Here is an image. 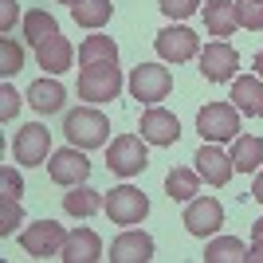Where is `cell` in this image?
Listing matches in <instances>:
<instances>
[{
  "instance_id": "ba28073f",
  "label": "cell",
  "mask_w": 263,
  "mask_h": 263,
  "mask_svg": "<svg viewBox=\"0 0 263 263\" xmlns=\"http://www.w3.org/2000/svg\"><path fill=\"white\" fill-rule=\"evenodd\" d=\"M154 47L161 59H169V63H189V59H197L200 55V40L193 28H185V24H177V28H165V32L154 35Z\"/></svg>"
},
{
  "instance_id": "2e32d148",
  "label": "cell",
  "mask_w": 263,
  "mask_h": 263,
  "mask_svg": "<svg viewBox=\"0 0 263 263\" xmlns=\"http://www.w3.org/2000/svg\"><path fill=\"white\" fill-rule=\"evenodd\" d=\"M59 259H67V263H95V259H102L99 232H90V228L67 232V243H63V252H59Z\"/></svg>"
},
{
  "instance_id": "8992f818",
  "label": "cell",
  "mask_w": 263,
  "mask_h": 263,
  "mask_svg": "<svg viewBox=\"0 0 263 263\" xmlns=\"http://www.w3.org/2000/svg\"><path fill=\"white\" fill-rule=\"evenodd\" d=\"M67 243V232L55 224V220H35V224H28V228L20 232V248L28 255H35V259H51V255L63 252Z\"/></svg>"
},
{
  "instance_id": "cb8c5ba5",
  "label": "cell",
  "mask_w": 263,
  "mask_h": 263,
  "mask_svg": "<svg viewBox=\"0 0 263 263\" xmlns=\"http://www.w3.org/2000/svg\"><path fill=\"white\" fill-rule=\"evenodd\" d=\"M51 35H59V24H55V16H51V12L35 8V12H28V16H24V40H28L32 47L47 44Z\"/></svg>"
},
{
  "instance_id": "d6986e66",
  "label": "cell",
  "mask_w": 263,
  "mask_h": 263,
  "mask_svg": "<svg viewBox=\"0 0 263 263\" xmlns=\"http://www.w3.org/2000/svg\"><path fill=\"white\" fill-rule=\"evenodd\" d=\"M236 24H240V16H236V4H232V0H209V4H204V28H209V35L224 40V35L236 32Z\"/></svg>"
},
{
  "instance_id": "f1b7e54d",
  "label": "cell",
  "mask_w": 263,
  "mask_h": 263,
  "mask_svg": "<svg viewBox=\"0 0 263 263\" xmlns=\"http://www.w3.org/2000/svg\"><path fill=\"white\" fill-rule=\"evenodd\" d=\"M236 16H240V28L263 32V0H240V4H236Z\"/></svg>"
},
{
  "instance_id": "e575fe53",
  "label": "cell",
  "mask_w": 263,
  "mask_h": 263,
  "mask_svg": "<svg viewBox=\"0 0 263 263\" xmlns=\"http://www.w3.org/2000/svg\"><path fill=\"white\" fill-rule=\"evenodd\" d=\"M248 263H263V240H255L252 248H248V255H243Z\"/></svg>"
},
{
  "instance_id": "f35d334b",
  "label": "cell",
  "mask_w": 263,
  "mask_h": 263,
  "mask_svg": "<svg viewBox=\"0 0 263 263\" xmlns=\"http://www.w3.org/2000/svg\"><path fill=\"white\" fill-rule=\"evenodd\" d=\"M59 4H71V8H75V4H79V0H59Z\"/></svg>"
},
{
  "instance_id": "3957f363",
  "label": "cell",
  "mask_w": 263,
  "mask_h": 263,
  "mask_svg": "<svg viewBox=\"0 0 263 263\" xmlns=\"http://www.w3.org/2000/svg\"><path fill=\"white\" fill-rule=\"evenodd\" d=\"M122 90V71L114 63H90L83 67V75H79V99L87 102H110L118 99Z\"/></svg>"
},
{
  "instance_id": "9a60e30c",
  "label": "cell",
  "mask_w": 263,
  "mask_h": 263,
  "mask_svg": "<svg viewBox=\"0 0 263 263\" xmlns=\"http://www.w3.org/2000/svg\"><path fill=\"white\" fill-rule=\"evenodd\" d=\"M232 106L248 114V118H263V79L259 75H236L232 79Z\"/></svg>"
},
{
  "instance_id": "836d02e7",
  "label": "cell",
  "mask_w": 263,
  "mask_h": 263,
  "mask_svg": "<svg viewBox=\"0 0 263 263\" xmlns=\"http://www.w3.org/2000/svg\"><path fill=\"white\" fill-rule=\"evenodd\" d=\"M12 24H16V0H0V28L8 32Z\"/></svg>"
},
{
  "instance_id": "30bf717a",
  "label": "cell",
  "mask_w": 263,
  "mask_h": 263,
  "mask_svg": "<svg viewBox=\"0 0 263 263\" xmlns=\"http://www.w3.org/2000/svg\"><path fill=\"white\" fill-rule=\"evenodd\" d=\"M220 224H224V209H220L216 197H193L185 209V228L189 236H197V240H204V236H216Z\"/></svg>"
},
{
  "instance_id": "7c38bea8",
  "label": "cell",
  "mask_w": 263,
  "mask_h": 263,
  "mask_svg": "<svg viewBox=\"0 0 263 263\" xmlns=\"http://www.w3.org/2000/svg\"><path fill=\"white\" fill-rule=\"evenodd\" d=\"M47 149H51V130L47 126H40V122H32V126H24V130H16V145H12V154H16V161L20 165H44L47 161Z\"/></svg>"
},
{
  "instance_id": "f546056e",
  "label": "cell",
  "mask_w": 263,
  "mask_h": 263,
  "mask_svg": "<svg viewBox=\"0 0 263 263\" xmlns=\"http://www.w3.org/2000/svg\"><path fill=\"white\" fill-rule=\"evenodd\" d=\"M16 224H24V212H20V200H8L0 197V236H12Z\"/></svg>"
},
{
  "instance_id": "74e56055",
  "label": "cell",
  "mask_w": 263,
  "mask_h": 263,
  "mask_svg": "<svg viewBox=\"0 0 263 263\" xmlns=\"http://www.w3.org/2000/svg\"><path fill=\"white\" fill-rule=\"evenodd\" d=\"M255 75H259V79H263V51H259V55H255Z\"/></svg>"
},
{
  "instance_id": "4dcf8cb0",
  "label": "cell",
  "mask_w": 263,
  "mask_h": 263,
  "mask_svg": "<svg viewBox=\"0 0 263 263\" xmlns=\"http://www.w3.org/2000/svg\"><path fill=\"white\" fill-rule=\"evenodd\" d=\"M157 8H161L169 20H189V16L200 8V0H157Z\"/></svg>"
},
{
  "instance_id": "8d00e7d4",
  "label": "cell",
  "mask_w": 263,
  "mask_h": 263,
  "mask_svg": "<svg viewBox=\"0 0 263 263\" xmlns=\"http://www.w3.org/2000/svg\"><path fill=\"white\" fill-rule=\"evenodd\" d=\"M252 240H263V220H255V224H252Z\"/></svg>"
},
{
  "instance_id": "603a6c76",
  "label": "cell",
  "mask_w": 263,
  "mask_h": 263,
  "mask_svg": "<svg viewBox=\"0 0 263 263\" xmlns=\"http://www.w3.org/2000/svg\"><path fill=\"white\" fill-rule=\"evenodd\" d=\"M79 63L90 67V63H118V44L110 35H87L79 44Z\"/></svg>"
},
{
  "instance_id": "6da1fadb",
  "label": "cell",
  "mask_w": 263,
  "mask_h": 263,
  "mask_svg": "<svg viewBox=\"0 0 263 263\" xmlns=\"http://www.w3.org/2000/svg\"><path fill=\"white\" fill-rule=\"evenodd\" d=\"M63 134L71 138V145H79V149H99V145H106V138H110V122H106V114H99V110L79 106V110H71L63 118Z\"/></svg>"
},
{
  "instance_id": "9c48e42d",
  "label": "cell",
  "mask_w": 263,
  "mask_h": 263,
  "mask_svg": "<svg viewBox=\"0 0 263 263\" xmlns=\"http://www.w3.org/2000/svg\"><path fill=\"white\" fill-rule=\"evenodd\" d=\"M197 59H200V75L209 79V83H232V79H236V67H240L236 47L224 44V40H212Z\"/></svg>"
},
{
  "instance_id": "e0dca14e",
  "label": "cell",
  "mask_w": 263,
  "mask_h": 263,
  "mask_svg": "<svg viewBox=\"0 0 263 263\" xmlns=\"http://www.w3.org/2000/svg\"><path fill=\"white\" fill-rule=\"evenodd\" d=\"M110 259L114 263H145L154 259V240L145 236V232H122L118 240L110 243Z\"/></svg>"
},
{
  "instance_id": "5b68a950",
  "label": "cell",
  "mask_w": 263,
  "mask_h": 263,
  "mask_svg": "<svg viewBox=\"0 0 263 263\" xmlns=\"http://www.w3.org/2000/svg\"><path fill=\"white\" fill-rule=\"evenodd\" d=\"M169 90H173V75L165 71V67H157V63H138L130 71V95L138 102H161V99H169Z\"/></svg>"
},
{
  "instance_id": "1f68e13d",
  "label": "cell",
  "mask_w": 263,
  "mask_h": 263,
  "mask_svg": "<svg viewBox=\"0 0 263 263\" xmlns=\"http://www.w3.org/2000/svg\"><path fill=\"white\" fill-rule=\"evenodd\" d=\"M16 110H20V95H16L12 83H4V87H0V118L12 122V118H16Z\"/></svg>"
},
{
  "instance_id": "4fadbf2b",
  "label": "cell",
  "mask_w": 263,
  "mask_h": 263,
  "mask_svg": "<svg viewBox=\"0 0 263 263\" xmlns=\"http://www.w3.org/2000/svg\"><path fill=\"white\" fill-rule=\"evenodd\" d=\"M142 138L149 145H173L177 138H181V122H177V114H169V110H161V106H149L142 114Z\"/></svg>"
},
{
  "instance_id": "4316f807",
  "label": "cell",
  "mask_w": 263,
  "mask_h": 263,
  "mask_svg": "<svg viewBox=\"0 0 263 263\" xmlns=\"http://www.w3.org/2000/svg\"><path fill=\"white\" fill-rule=\"evenodd\" d=\"M243 255H248V248H243L236 236H216V240L204 248V263H240Z\"/></svg>"
},
{
  "instance_id": "83f0119b",
  "label": "cell",
  "mask_w": 263,
  "mask_h": 263,
  "mask_svg": "<svg viewBox=\"0 0 263 263\" xmlns=\"http://www.w3.org/2000/svg\"><path fill=\"white\" fill-rule=\"evenodd\" d=\"M20 67H24V47L16 44L12 35H4V40H0V75L8 79V75H16Z\"/></svg>"
},
{
  "instance_id": "7402d4cb",
  "label": "cell",
  "mask_w": 263,
  "mask_h": 263,
  "mask_svg": "<svg viewBox=\"0 0 263 263\" xmlns=\"http://www.w3.org/2000/svg\"><path fill=\"white\" fill-rule=\"evenodd\" d=\"M99 209H106V197H99L95 189H87V185H75L71 193H63V212L67 216H95Z\"/></svg>"
},
{
  "instance_id": "277c9868",
  "label": "cell",
  "mask_w": 263,
  "mask_h": 263,
  "mask_svg": "<svg viewBox=\"0 0 263 263\" xmlns=\"http://www.w3.org/2000/svg\"><path fill=\"white\" fill-rule=\"evenodd\" d=\"M106 165H110V173H118V177L142 173L145 165H149L145 138H138V134H122V138H114V142H110V154H106Z\"/></svg>"
},
{
  "instance_id": "484cf974",
  "label": "cell",
  "mask_w": 263,
  "mask_h": 263,
  "mask_svg": "<svg viewBox=\"0 0 263 263\" xmlns=\"http://www.w3.org/2000/svg\"><path fill=\"white\" fill-rule=\"evenodd\" d=\"M165 193H169V200H193L200 193V173H193V169H169V177H165Z\"/></svg>"
},
{
  "instance_id": "d6a6232c",
  "label": "cell",
  "mask_w": 263,
  "mask_h": 263,
  "mask_svg": "<svg viewBox=\"0 0 263 263\" xmlns=\"http://www.w3.org/2000/svg\"><path fill=\"white\" fill-rule=\"evenodd\" d=\"M0 185H4V193H0V197L20 200V193H24V181L16 177V169H12V165H4V169H0Z\"/></svg>"
},
{
  "instance_id": "d4e9b609",
  "label": "cell",
  "mask_w": 263,
  "mask_h": 263,
  "mask_svg": "<svg viewBox=\"0 0 263 263\" xmlns=\"http://www.w3.org/2000/svg\"><path fill=\"white\" fill-rule=\"evenodd\" d=\"M110 12H114V0H79L71 16H75L79 28H90V32H99L102 24L110 20Z\"/></svg>"
},
{
  "instance_id": "8fae6325",
  "label": "cell",
  "mask_w": 263,
  "mask_h": 263,
  "mask_svg": "<svg viewBox=\"0 0 263 263\" xmlns=\"http://www.w3.org/2000/svg\"><path fill=\"white\" fill-rule=\"evenodd\" d=\"M47 173H51L55 185L75 189V185H83V181L90 177V161H87V154H83L79 145H71V149H59V154H51V161H47Z\"/></svg>"
},
{
  "instance_id": "ac0fdd59",
  "label": "cell",
  "mask_w": 263,
  "mask_h": 263,
  "mask_svg": "<svg viewBox=\"0 0 263 263\" xmlns=\"http://www.w3.org/2000/svg\"><path fill=\"white\" fill-rule=\"evenodd\" d=\"M35 59H40V67H44L47 75H63L67 67H71V59H75V51H71V44H67L63 35H51L47 44L35 47Z\"/></svg>"
},
{
  "instance_id": "5bb4252c",
  "label": "cell",
  "mask_w": 263,
  "mask_h": 263,
  "mask_svg": "<svg viewBox=\"0 0 263 263\" xmlns=\"http://www.w3.org/2000/svg\"><path fill=\"white\" fill-rule=\"evenodd\" d=\"M193 161H197V173L204 177L209 185H216V189H220V185H228L232 173H236V165H232V154H224L216 142H212V145H200V154L193 157Z\"/></svg>"
},
{
  "instance_id": "52a82bcc",
  "label": "cell",
  "mask_w": 263,
  "mask_h": 263,
  "mask_svg": "<svg viewBox=\"0 0 263 263\" xmlns=\"http://www.w3.org/2000/svg\"><path fill=\"white\" fill-rule=\"evenodd\" d=\"M106 212L114 224H142L145 212H149V200H145L142 189H134V185H118V189H110V197H106Z\"/></svg>"
},
{
  "instance_id": "d590c367",
  "label": "cell",
  "mask_w": 263,
  "mask_h": 263,
  "mask_svg": "<svg viewBox=\"0 0 263 263\" xmlns=\"http://www.w3.org/2000/svg\"><path fill=\"white\" fill-rule=\"evenodd\" d=\"M252 197L263 204V169H259V177H255V185H252Z\"/></svg>"
},
{
  "instance_id": "7a4b0ae2",
  "label": "cell",
  "mask_w": 263,
  "mask_h": 263,
  "mask_svg": "<svg viewBox=\"0 0 263 263\" xmlns=\"http://www.w3.org/2000/svg\"><path fill=\"white\" fill-rule=\"evenodd\" d=\"M197 130L200 138H209V142H236L240 138V110L232 106V102H209V106H200L197 114Z\"/></svg>"
},
{
  "instance_id": "ffe728a7",
  "label": "cell",
  "mask_w": 263,
  "mask_h": 263,
  "mask_svg": "<svg viewBox=\"0 0 263 263\" xmlns=\"http://www.w3.org/2000/svg\"><path fill=\"white\" fill-rule=\"evenodd\" d=\"M232 165H236V173H259V165H263V138L240 134V138L232 142Z\"/></svg>"
},
{
  "instance_id": "44dd1931",
  "label": "cell",
  "mask_w": 263,
  "mask_h": 263,
  "mask_svg": "<svg viewBox=\"0 0 263 263\" xmlns=\"http://www.w3.org/2000/svg\"><path fill=\"white\" fill-rule=\"evenodd\" d=\"M63 99L67 90L55 83V79H35L32 87H28V102H32L40 114H55V110H63Z\"/></svg>"
}]
</instances>
